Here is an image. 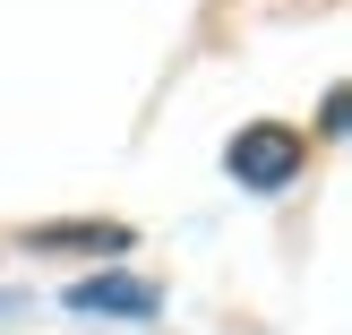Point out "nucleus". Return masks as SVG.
Wrapping results in <instances>:
<instances>
[{
	"instance_id": "1",
	"label": "nucleus",
	"mask_w": 352,
	"mask_h": 335,
	"mask_svg": "<svg viewBox=\"0 0 352 335\" xmlns=\"http://www.w3.org/2000/svg\"><path fill=\"white\" fill-rule=\"evenodd\" d=\"M223 164H232L241 189H292L301 164H309V147H301V129H284V120H250V129L223 147Z\"/></svg>"
},
{
	"instance_id": "2",
	"label": "nucleus",
	"mask_w": 352,
	"mask_h": 335,
	"mask_svg": "<svg viewBox=\"0 0 352 335\" xmlns=\"http://www.w3.org/2000/svg\"><path fill=\"white\" fill-rule=\"evenodd\" d=\"M69 310L78 318H155L164 292L138 284V275H86V284H69Z\"/></svg>"
},
{
	"instance_id": "4",
	"label": "nucleus",
	"mask_w": 352,
	"mask_h": 335,
	"mask_svg": "<svg viewBox=\"0 0 352 335\" xmlns=\"http://www.w3.org/2000/svg\"><path fill=\"white\" fill-rule=\"evenodd\" d=\"M318 129H327V138H344V86H327V103H318Z\"/></svg>"
},
{
	"instance_id": "5",
	"label": "nucleus",
	"mask_w": 352,
	"mask_h": 335,
	"mask_svg": "<svg viewBox=\"0 0 352 335\" xmlns=\"http://www.w3.org/2000/svg\"><path fill=\"white\" fill-rule=\"evenodd\" d=\"M0 310H9V292H0Z\"/></svg>"
},
{
	"instance_id": "3",
	"label": "nucleus",
	"mask_w": 352,
	"mask_h": 335,
	"mask_svg": "<svg viewBox=\"0 0 352 335\" xmlns=\"http://www.w3.org/2000/svg\"><path fill=\"white\" fill-rule=\"evenodd\" d=\"M129 224H34V233H26V250H103V258H112V250H129Z\"/></svg>"
}]
</instances>
